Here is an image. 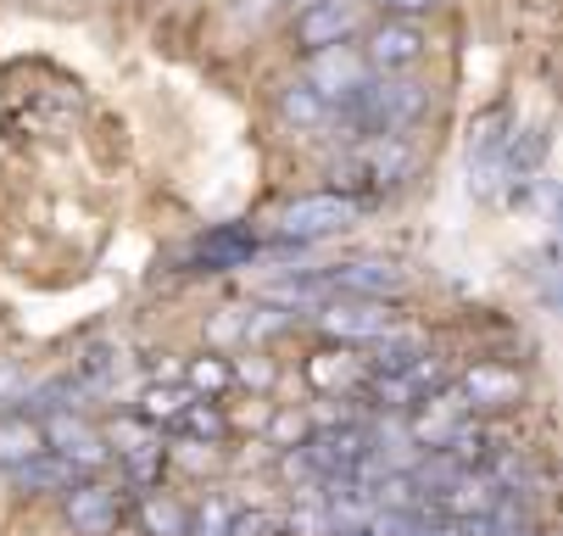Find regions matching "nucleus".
<instances>
[{"label":"nucleus","mask_w":563,"mask_h":536,"mask_svg":"<svg viewBox=\"0 0 563 536\" xmlns=\"http://www.w3.org/2000/svg\"><path fill=\"white\" fill-rule=\"evenodd\" d=\"M430 107V90L408 73H368V79L330 112V123H341L352 140H401Z\"/></svg>","instance_id":"1"},{"label":"nucleus","mask_w":563,"mask_h":536,"mask_svg":"<svg viewBox=\"0 0 563 536\" xmlns=\"http://www.w3.org/2000/svg\"><path fill=\"white\" fill-rule=\"evenodd\" d=\"M408 174H413V145L408 140H357L346 157L335 163V190L363 201V207H374Z\"/></svg>","instance_id":"2"},{"label":"nucleus","mask_w":563,"mask_h":536,"mask_svg":"<svg viewBox=\"0 0 563 536\" xmlns=\"http://www.w3.org/2000/svg\"><path fill=\"white\" fill-rule=\"evenodd\" d=\"M357 218H363V201H352L341 190H318V196H296V201L279 207L274 236L285 247H312V241H330L341 229H352Z\"/></svg>","instance_id":"3"},{"label":"nucleus","mask_w":563,"mask_h":536,"mask_svg":"<svg viewBox=\"0 0 563 536\" xmlns=\"http://www.w3.org/2000/svg\"><path fill=\"white\" fill-rule=\"evenodd\" d=\"M318 330L341 347H368L396 330V308H385V296H324L318 302Z\"/></svg>","instance_id":"4"},{"label":"nucleus","mask_w":563,"mask_h":536,"mask_svg":"<svg viewBox=\"0 0 563 536\" xmlns=\"http://www.w3.org/2000/svg\"><path fill=\"white\" fill-rule=\"evenodd\" d=\"M357 29H363V0H307L290 23V40L301 56H312V51L346 45Z\"/></svg>","instance_id":"5"},{"label":"nucleus","mask_w":563,"mask_h":536,"mask_svg":"<svg viewBox=\"0 0 563 536\" xmlns=\"http://www.w3.org/2000/svg\"><path fill=\"white\" fill-rule=\"evenodd\" d=\"M424 51H430V40H424V29H419L413 18H385V23L368 29V40H363L368 73H408V67L424 62Z\"/></svg>","instance_id":"6"},{"label":"nucleus","mask_w":563,"mask_h":536,"mask_svg":"<svg viewBox=\"0 0 563 536\" xmlns=\"http://www.w3.org/2000/svg\"><path fill=\"white\" fill-rule=\"evenodd\" d=\"M40 425H45V447H51V452H62L67 464H78L85 475H90V470H101L107 458H112V452H107V436H101L85 414H73V408L45 414Z\"/></svg>","instance_id":"7"},{"label":"nucleus","mask_w":563,"mask_h":536,"mask_svg":"<svg viewBox=\"0 0 563 536\" xmlns=\"http://www.w3.org/2000/svg\"><path fill=\"white\" fill-rule=\"evenodd\" d=\"M107 452H118V464L129 470L134 486H151L163 475V430L145 425V419H118L107 430Z\"/></svg>","instance_id":"8"},{"label":"nucleus","mask_w":563,"mask_h":536,"mask_svg":"<svg viewBox=\"0 0 563 536\" xmlns=\"http://www.w3.org/2000/svg\"><path fill=\"white\" fill-rule=\"evenodd\" d=\"M363 79H368V62H363V51H352V40L307 56V85L330 101V112H335V107H341V101H346V96L363 85Z\"/></svg>","instance_id":"9"},{"label":"nucleus","mask_w":563,"mask_h":536,"mask_svg":"<svg viewBox=\"0 0 563 536\" xmlns=\"http://www.w3.org/2000/svg\"><path fill=\"white\" fill-rule=\"evenodd\" d=\"M468 419H474V414L463 408V397L441 386V392H430L424 403H413V408H408V436H413L419 447L441 452V447H446V441L468 425Z\"/></svg>","instance_id":"10"},{"label":"nucleus","mask_w":563,"mask_h":536,"mask_svg":"<svg viewBox=\"0 0 563 536\" xmlns=\"http://www.w3.org/2000/svg\"><path fill=\"white\" fill-rule=\"evenodd\" d=\"M62 497H67V519H73L78 536H112L118 519H123V492H112L101 481H78Z\"/></svg>","instance_id":"11"},{"label":"nucleus","mask_w":563,"mask_h":536,"mask_svg":"<svg viewBox=\"0 0 563 536\" xmlns=\"http://www.w3.org/2000/svg\"><path fill=\"white\" fill-rule=\"evenodd\" d=\"M324 274V291L330 296H396L401 285V269L379 263V258H352V263H330V269H318Z\"/></svg>","instance_id":"12"},{"label":"nucleus","mask_w":563,"mask_h":536,"mask_svg":"<svg viewBox=\"0 0 563 536\" xmlns=\"http://www.w3.org/2000/svg\"><path fill=\"white\" fill-rule=\"evenodd\" d=\"M257 258V236L246 223H218L212 236H201L196 241V252H190V263L201 269V274H229V269H246Z\"/></svg>","instance_id":"13"},{"label":"nucleus","mask_w":563,"mask_h":536,"mask_svg":"<svg viewBox=\"0 0 563 536\" xmlns=\"http://www.w3.org/2000/svg\"><path fill=\"white\" fill-rule=\"evenodd\" d=\"M457 397H463L468 414H479V408H514V403L525 397V380H519L514 369H503V363H474V369L463 374Z\"/></svg>","instance_id":"14"},{"label":"nucleus","mask_w":563,"mask_h":536,"mask_svg":"<svg viewBox=\"0 0 563 536\" xmlns=\"http://www.w3.org/2000/svg\"><path fill=\"white\" fill-rule=\"evenodd\" d=\"M307 380H312L318 392H363L368 358L357 347H324L318 358H307Z\"/></svg>","instance_id":"15"},{"label":"nucleus","mask_w":563,"mask_h":536,"mask_svg":"<svg viewBox=\"0 0 563 536\" xmlns=\"http://www.w3.org/2000/svg\"><path fill=\"white\" fill-rule=\"evenodd\" d=\"M34 452H45V425H40V414H29V408L0 414V470L29 464Z\"/></svg>","instance_id":"16"},{"label":"nucleus","mask_w":563,"mask_h":536,"mask_svg":"<svg viewBox=\"0 0 563 536\" xmlns=\"http://www.w3.org/2000/svg\"><path fill=\"white\" fill-rule=\"evenodd\" d=\"M12 475H18V486H23V492H67V486L85 481V470L67 464V458H62V452H51V447H45V452H34L29 464H18Z\"/></svg>","instance_id":"17"},{"label":"nucleus","mask_w":563,"mask_h":536,"mask_svg":"<svg viewBox=\"0 0 563 536\" xmlns=\"http://www.w3.org/2000/svg\"><path fill=\"white\" fill-rule=\"evenodd\" d=\"M190 386H145L140 392V408H134V419H145V425H156V430H174L179 425V414L190 408Z\"/></svg>","instance_id":"18"},{"label":"nucleus","mask_w":563,"mask_h":536,"mask_svg":"<svg viewBox=\"0 0 563 536\" xmlns=\"http://www.w3.org/2000/svg\"><path fill=\"white\" fill-rule=\"evenodd\" d=\"M140 525L151 536H190V508L174 503L168 492H145L140 497Z\"/></svg>","instance_id":"19"},{"label":"nucleus","mask_w":563,"mask_h":536,"mask_svg":"<svg viewBox=\"0 0 563 536\" xmlns=\"http://www.w3.org/2000/svg\"><path fill=\"white\" fill-rule=\"evenodd\" d=\"M279 118H285V123H296V129H318V123H330V101L301 79V85L279 90Z\"/></svg>","instance_id":"20"},{"label":"nucleus","mask_w":563,"mask_h":536,"mask_svg":"<svg viewBox=\"0 0 563 536\" xmlns=\"http://www.w3.org/2000/svg\"><path fill=\"white\" fill-rule=\"evenodd\" d=\"M123 352L118 347H90L85 358H78V380H85V392H112L123 380Z\"/></svg>","instance_id":"21"},{"label":"nucleus","mask_w":563,"mask_h":536,"mask_svg":"<svg viewBox=\"0 0 563 536\" xmlns=\"http://www.w3.org/2000/svg\"><path fill=\"white\" fill-rule=\"evenodd\" d=\"M179 430H185V436H196V441H207V447H218V441L229 436V419H223V408H218L212 397H207V403H201V397H190V408L179 414Z\"/></svg>","instance_id":"22"},{"label":"nucleus","mask_w":563,"mask_h":536,"mask_svg":"<svg viewBox=\"0 0 563 536\" xmlns=\"http://www.w3.org/2000/svg\"><path fill=\"white\" fill-rule=\"evenodd\" d=\"M229 380H234V369H229L223 358H196V363H190V374H185V386H190L196 397H201V392H207V397H218V392L229 386Z\"/></svg>","instance_id":"23"},{"label":"nucleus","mask_w":563,"mask_h":536,"mask_svg":"<svg viewBox=\"0 0 563 536\" xmlns=\"http://www.w3.org/2000/svg\"><path fill=\"white\" fill-rule=\"evenodd\" d=\"M229 519H234V508H229L223 497H207V503L190 514V536H229Z\"/></svg>","instance_id":"24"},{"label":"nucleus","mask_w":563,"mask_h":536,"mask_svg":"<svg viewBox=\"0 0 563 536\" xmlns=\"http://www.w3.org/2000/svg\"><path fill=\"white\" fill-rule=\"evenodd\" d=\"M23 392H29V374H23V363L0 358V408H12Z\"/></svg>","instance_id":"25"},{"label":"nucleus","mask_w":563,"mask_h":536,"mask_svg":"<svg viewBox=\"0 0 563 536\" xmlns=\"http://www.w3.org/2000/svg\"><path fill=\"white\" fill-rule=\"evenodd\" d=\"M363 7H374V12H385V18H424V12L441 7V0H363Z\"/></svg>","instance_id":"26"},{"label":"nucleus","mask_w":563,"mask_h":536,"mask_svg":"<svg viewBox=\"0 0 563 536\" xmlns=\"http://www.w3.org/2000/svg\"><path fill=\"white\" fill-rule=\"evenodd\" d=\"M274 514H234L229 519V536H274Z\"/></svg>","instance_id":"27"},{"label":"nucleus","mask_w":563,"mask_h":536,"mask_svg":"<svg viewBox=\"0 0 563 536\" xmlns=\"http://www.w3.org/2000/svg\"><path fill=\"white\" fill-rule=\"evenodd\" d=\"M330 536H363V530H330Z\"/></svg>","instance_id":"28"}]
</instances>
